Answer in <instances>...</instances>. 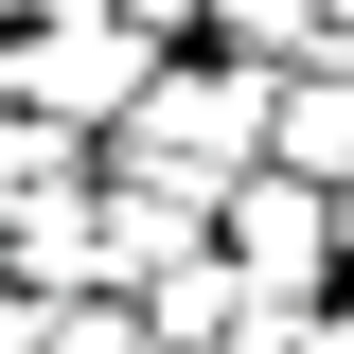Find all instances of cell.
<instances>
[{
  "label": "cell",
  "instance_id": "cell-8",
  "mask_svg": "<svg viewBox=\"0 0 354 354\" xmlns=\"http://www.w3.org/2000/svg\"><path fill=\"white\" fill-rule=\"evenodd\" d=\"M36 354H142V301H36Z\"/></svg>",
  "mask_w": 354,
  "mask_h": 354
},
{
  "label": "cell",
  "instance_id": "cell-6",
  "mask_svg": "<svg viewBox=\"0 0 354 354\" xmlns=\"http://www.w3.org/2000/svg\"><path fill=\"white\" fill-rule=\"evenodd\" d=\"M177 266H213V213H195V195H142V177H106V283H124V301H160Z\"/></svg>",
  "mask_w": 354,
  "mask_h": 354
},
{
  "label": "cell",
  "instance_id": "cell-5",
  "mask_svg": "<svg viewBox=\"0 0 354 354\" xmlns=\"http://www.w3.org/2000/svg\"><path fill=\"white\" fill-rule=\"evenodd\" d=\"M266 177H301V195H354V53L283 71V124H266Z\"/></svg>",
  "mask_w": 354,
  "mask_h": 354
},
{
  "label": "cell",
  "instance_id": "cell-11",
  "mask_svg": "<svg viewBox=\"0 0 354 354\" xmlns=\"http://www.w3.org/2000/svg\"><path fill=\"white\" fill-rule=\"evenodd\" d=\"M337 283H354V195H337Z\"/></svg>",
  "mask_w": 354,
  "mask_h": 354
},
{
  "label": "cell",
  "instance_id": "cell-9",
  "mask_svg": "<svg viewBox=\"0 0 354 354\" xmlns=\"http://www.w3.org/2000/svg\"><path fill=\"white\" fill-rule=\"evenodd\" d=\"M106 18H124L142 53H195V36H213V0H106Z\"/></svg>",
  "mask_w": 354,
  "mask_h": 354
},
{
  "label": "cell",
  "instance_id": "cell-4",
  "mask_svg": "<svg viewBox=\"0 0 354 354\" xmlns=\"http://www.w3.org/2000/svg\"><path fill=\"white\" fill-rule=\"evenodd\" d=\"M0 283H18V301H124V283H106V160H88L71 195H18V213H0Z\"/></svg>",
  "mask_w": 354,
  "mask_h": 354
},
{
  "label": "cell",
  "instance_id": "cell-1",
  "mask_svg": "<svg viewBox=\"0 0 354 354\" xmlns=\"http://www.w3.org/2000/svg\"><path fill=\"white\" fill-rule=\"evenodd\" d=\"M266 124H283V71H248V53H160L142 71V106L106 124V177H142V195H195V213H230L266 177Z\"/></svg>",
  "mask_w": 354,
  "mask_h": 354
},
{
  "label": "cell",
  "instance_id": "cell-3",
  "mask_svg": "<svg viewBox=\"0 0 354 354\" xmlns=\"http://www.w3.org/2000/svg\"><path fill=\"white\" fill-rule=\"evenodd\" d=\"M213 248H230V283H248V301H283V319L354 301V283H337V195H301V177H248V195L213 213Z\"/></svg>",
  "mask_w": 354,
  "mask_h": 354
},
{
  "label": "cell",
  "instance_id": "cell-10",
  "mask_svg": "<svg viewBox=\"0 0 354 354\" xmlns=\"http://www.w3.org/2000/svg\"><path fill=\"white\" fill-rule=\"evenodd\" d=\"M301 354H354V301H319V319H301Z\"/></svg>",
  "mask_w": 354,
  "mask_h": 354
},
{
  "label": "cell",
  "instance_id": "cell-7",
  "mask_svg": "<svg viewBox=\"0 0 354 354\" xmlns=\"http://www.w3.org/2000/svg\"><path fill=\"white\" fill-rule=\"evenodd\" d=\"M88 177V142H53L36 106H0V213H18V195H71Z\"/></svg>",
  "mask_w": 354,
  "mask_h": 354
},
{
  "label": "cell",
  "instance_id": "cell-12",
  "mask_svg": "<svg viewBox=\"0 0 354 354\" xmlns=\"http://www.w3.org/2000/svg\"><path fill=\"white\" fill-rule=\"evenodd\" d=\"M18 18H36V0H0V36H18Z\"/></svg>",
  "mask_w": 354,
  "mask_h": 354
},
{
  "label": "cell",
  "instance_id": "cell-2",
  "mask_svg": "<svg viewBox=\"0 0 354 354\" xmlns=\"http://www.w3.org/2000/svg\"><path fill=\"white\" fill-rule=\"evenodd\" d=\"M142 71H160V53H142L106 0H36V18L0 36V106H36V124L88 142V160H106V124L142 106Z\"/></svg>",
  "mask_w": 354,
  "mask_h": 354
}]
</instances>
